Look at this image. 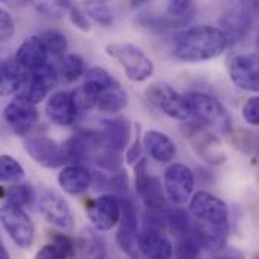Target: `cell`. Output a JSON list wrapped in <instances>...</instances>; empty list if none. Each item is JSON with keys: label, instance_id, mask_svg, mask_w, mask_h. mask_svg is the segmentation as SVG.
<instances>
[{"label": "cell", "instance_id": "603a6c76", "mask_svg": "<svg viewBox=\"0 0 259 259\" xmlns=\"http://www.w3.org/2000/svg\"><path fill=\"white\" fill-rule=\"evenodd\" d=\"M47 93H49V88L32 71H24L23 80L15 93V99L36 105L46 99Z\"/></svg>", "mask_w": 259, "mask_h": 259}, {"label": "cell", "instance_id": "b9f144b4", "mask_svg": "<svg viewBox=\"0 0 259 259\" xmlns=\"http://www.w3.org/2000/svg\"><path fill=\"white\" fill-rule=\"evenodd\" d=\"M14 32L15 23L12 15L6 9L0 8V42H8L14 36Z\"/></svg>", "mask_w": 259, "mask_h": 259}, {"label": "cell", "instance_id": "f35d334b", "mask_svg": "<svg viewBox=\"0 0 259 259\" xmlns=\"http://www.w3.org/2000/svg\"><path fill=\"white\" fill-rule=\"evenodd\" d=\"M83 76H85V82L93 85L99 91H103V90L112 87L114 83H117L115 79L102 67H93V68L87 70Z\"/></svg>", "mask_w": 259, "mask_h": 259}, {"label": "cell", "instance_id": "44dd1931", "mask_svg": "<svg viewBox=\"0 0 259 259\" xmlns=\"http://www.w3.org/2000/svg\"><path fill=\"white\" fill-rule=\"evenodd\" d=\"M102 137L108 146L121 152L129 146L132 137V124L126 117L102 120Z\"/></svg>", "mask_w": 259, "mask_h": 259}, {"label": "cell", "instance_id": "f1b7e54d", "mask_svg": "<svg viewBox=\"0 0 259 259\" xmlns=\"http://www.w3.org/2000/svg\"><path fill=\"white\" fill-rule=\"evenodd\" d=\"M164 217H165V225L170 228V231L176 237H181L191 231V217H190V212H187L185 209L182 208L167 209L165 208Z\"/></svg>", "mask_w": 259, "mask_h": 259}, {"label": "cell", "instance_id": "836d02e7", "mask_svg": "<svg viewBox=\"0 0 259 259\" xmlns=\"http://www.w3.org/2000/svg\"><path fill=\"white\" fill-rule=\"evenodd\" d=\"M47 53H52L53 56H62L65 55L67 49H68V41H67V36L56 30V29H49V30H44L41 35H39Z\"/></svg>", "mask_w": 259, "mask_h": 259}, {"label": "cell", "instance_id": "681fc988", "mask_svg": "<svg viewBox=\"0 0 259 259\" xmlns=\"http://www.w3.org/2000/svg\"><path fill=\"white\" fill-rule=\"evenodd\" d=\"M131 2V6H134V8H137V6H141V5H144V3H147L149 0H129Z\"/></svg>", "mask_w": 259, "mask_h": 259}, {"label": "cell", "instance_id": "5b68a950", "mask_svg": "<svg viewBox=\"0 0 259 259\" xmlns=\"http://www.w3.org/2000/svg\"><path fill=\"white\" fill-rule=\"evenodd\" d=\"M147 97L170 118L185 121L193 115L187 96H184L165 82H156L150 85L147 90Z\"/></svg>", "mask_w": 259, "mask_h": 259}, {"label": "cell", "instance_id": "4316f807", "mask_svg": "<svg viewBox=\"0 0 259 259\" xmlns=\"http://www.w3.org/2000/svg\"><path fill=\"white\" fill-rule=\"evenodd\" d=\"M96 150V155H94V162L105 171H109V173H115L121 168V164H123V158L120 155L118 150L112 149L111 146H108L105 143V140L97 144V147L94 149Z\"/></svg>", "mask_w": 259, "mask_h": 259}, {"label": "cell", "instance_id": "ffe728a7", "mask_svg": "<svg viewBox=\"0 0 259 259\" xmlns=\"http://www.w3.org/2000/svg\"><path fill=\"white\" fill-rule=\"evenodd\" d=\"M58 182L67 194L80 196L87 193L91 187L93 176L80 164H73L61 170V173L58 175Z\"/></svg>", "mask_w": 259, "mask_h": 259}, {"label": "cell", "instance_id": "ee69618b", "mask_svg": "<svg viewBox=\"0 0 259 259\" xmlns=\"http://www.w3.org/2000/svg\"><path fill=\"white\" fill-rule=\"evenodd\" d=\"M68 17H70V21H71V24L74 26V27H77L79 30H82V32H90V29H91V24H90V20H88V17H87V14L83 12V11H80L77 6H74V5H70V8H68Z\"/></svg>", "mask_w": 259, "mask_h": 259}, {"label": "cell", "instance_id": "d4e9b609", "mask_svg": "<svg viewBox=\"0 0 259 259\" xmlns=\"http://www.w3.org/2000/svg\"><path fill=\"white\" fill-rule=\"evenodd\" d=\"M126 105H127V94L118 83H114L112 87L100 91L97 97V108L105 114H117Z\"/></svg>", "mask_w": 259, "mask_h": 259}, {"label": "cell", "instance_id": "f6af8a7d", "mask_svg": "<svg viewBox=\"0 0 259 259\" xmlns=\"http://www.w3.org/2000/svg\"><path fill=\"white\" fill-rule=\"evenodd\" d=\"M243 117L244 120L252 124L258 126L259 124V97H250L247 103L243 108Z\"/></svg>", "mask_w": 259, "mask_h": 259}, {"label": "cell", "instance_id": "484cf974", "mask_svg": "<svg viewBox=\"0 0 259 259\" xmlns=\"http://www.w3.org/2000/svg\"><path fill=\"white\" fill-rule=\"evenodd\" d=\"M222 23L225 26L222 30L226 33L228 39L235 38V41H240L250 27V15L244 9H234L225 15Z\"/></svg>", "mask_w": 259, "mask_h": 259}, {"label": "cell", "instance_id": "4dcf8cb0", "mask_svg": "<svg viewBox=\"0 0 259 259\" xmlns=\"http://www.w3.org/2000/svg\"><path fill=\"white\" fill-rule=\"evenodd\" d=\"M85 14L103 27H109L114 23L112 9L105 3V0H87L85 2Z\"/></svg>", "mask_w": 259, "mask_h": 259}, {"label": "cell", "instance_id": "1f68e13d", "mask_svg": "<svg viewBox=\"0 0 259 259\" xmlns=\"http://www.w3.org/2000/svg\"><path fill=\"white\" fill-rule=\"evenodd\" d=\"M87 71L85 61L76 53L62 55L61 58V74L67 82H74L82 77Z\"/></svg>", "mask_w": 259, "mask_h": 259}, {"label": "cell", "instance_id": "f546056e", "mask_svg": "<svg viewBox=\"0 0 259 259\" xmlns=\"http://www.w3.org/2000/svg\"><path fill=\"white\" fill-rule=\"evenodd\" d=\"M203 250V246L197 237V234L191 229L190 232L178 237V244H176V250L175 255L178 258H197Z\"/></svg>", "mask_w": 259, "mask_h": 259}, {"label": "cell", "instance_id": "c3c4849f", "mask_svg": "<svg viewBox=\"0 0 259 259\" xmlns=\"http://www.w3.org/2000/svg\"><path fill=\"white\" fill-rule=\"evenodd\" d=\"M0 3H6L9 6L18 8V6H23L24 3H27V0H0Z\"/></svg>", "mask_w": 259, "mask_h": 259}, {"label": "cell", "instance_id": "7402d4cb", "mask_svg": "<svg viewBox=\"0 0 259 259\" xmlns=\"http://www.w3.org/2000/svg\"><path fill=\"white\" fill-rule=\"evenodd\" d=\"M141 144L147 150L149 156L158 162H171L176 156L175 143L159 131H147L141 140Z\"/></svg>", "mask_w": 259, "mask_h": 259}, {"label": "cell", "instance_id": "83f0119b", "mask_svg": "<svg viewBox=\"0 0 259 259\" xmlns=\"http://www.w3.org/2000/svg\"><path fill=\"white\" fill-rule=\"evenodd\" d=\"M76 247H77L80 256H88V258L106 256L103 243L93 231H82V234L79 235V238L76 241Z\"/></svg>", "mask_w": 259, "mask_h": 259}, {"label": "cell", "instance_id": "74e56055", "mask_svg": "<svg viewBox=\"0 0 259 259\" xmlns=\"http://www.w3.org/2000/svg\"><path fill=\"white\" fill-rule=\"evenodd\" d=\"M6 202L8 203H12L15 206H20V208H24L27 205L32 203L33 200V191L29 185H24V184H18V185H12L6 193Z\"/></svg>", "mask_w": 259, "mask_h": 259}, {"label": "cell", "instance_id": "6da1fadb", "mask_svg": "<svg viewBox=\"0 0 259 259\" xmlns=\"http://www.w3.org/2000/svg\"><path fill=\"white\" fill-rule=\"evenodd\" d=\"M190 199L191 229L197 234L203 249L212 253L222 250L229 235L228 205L206 191H197Z\"/></svg>", "mask_w": 259, "mask_h": 259}, {"label": "cell", "instance_id": "7bdbcfd3", "mask_svg": "<svg viewBox=\"0 0 259 259\" xmlns=\"http://www.w3.org/2000/svg\"><path fill=\"white\" fill-rule=\"evenodd\" d=\"M52 243L56 244L61 252L64 253V258H71L76 253V243L65 234H56L53 232L52 235Z\"/></svg>", "mask_w": 259, "mask_h": 259}, {"label": "cell", "instance_id": "e0dca14e", "mask_svg": "<svg viewBox=\"0 0 259 259\" xmlns=\"http://www.w3.org/2000/svg\"><path fill=\"white\" fill-rule=\"evenodd\" d=\"M46 114L49 120L58 126H71L77 118L79 109L74 105L71 94L58 91L49 97L46 103Z\"/></svg>", "mask_w": 259, "mask_h": 259}, {"label": "cell", "instance_id": "e575fe53", "mask_svg": "<svg viewBox=\"0 0 259 259\" xmlns=\"http://www.w3.org/2000/svg\"><path fill=\"white\" fill-rule=\"evenodd\" d=\"M70 94H71L73 102L77 106V109L82 111V109H91L93 106L97 105V97H99L100 91L97 88H94L93 85L83 82L79 88H76Z\"/></svg>", "mask_w": 259, "mask_h": 259}, {"label": "cell", "instance_id": "52a82bcc", "mask_svg": "<svg viewBox=\"0 0 259 259\" xmlns=\"http://www.w3.org/2000/svg\"><path fill=\"white\" fill-rule=\"evenodd\" d=\"M0 223L15 246L20 249H27L32 246L35 228L23 208L6 202L3 206H0Z\"/></svg>", "mask_w": 259, "mask_h": 259}, {"label": "cell", "instance_id": "8fae6325", "mask_svg": "<svg viewBox=\"0 0 259 259\" xmlns=\"http://www.w3.org/2000/svg\"><path fill=\"white\" fill-rule=\"evenodd\" d=\"M87 217L93 223V226L100 231H111L120 220L121 205L120 197L115 194H103L93 200L87 206Z\"/></svg>", "mask_w": 259, "mask_h": 259}, {"label": "cell", "instance_id": "277c9868", "mask_svg": "<svg viewBox=\"0 0 259 259\" xmlns=\"http://www.w3.org/2000/svg\"><path fill=\"white\" fill-rule=\"evenodd\" d=\"M191 112L208 127H212L222 134H232L234 123L228 109L220 100L206 93H190L187 96Z\"/></svg>", "mask_w": 259, "mask_h": 259}, {"label": "cell", "instance_id": "f907efd6", "mask_svg": "<svg viewBox=\"0 0 259 259\" xmlns=\"http://www.w3.org/2000/svg\"><path fill=\"white\" fill-rule=\"evenodd\" d=\"M9 258V253L6 252V249L0 244V259H8Z\"/></svg>", "mask_w": 259, "mask_h": 259}, {"label": "cell", "instance_id": "cb8c5ba5", "mask_svg": "<svg viewBox=\"0 0 259 259\" xmlns=\"http://www.w3.org/2000/svg\"><path fill=\"white\" fill-rule=\"evenodd\" d=\"M24 76V70L14 61L0 62V96H12L17 93Z\"/></svg>", "mask_w": 259, "mask_h": 259}, {"label": "cell", "instance_id": "3957f363", "mask_svg": "<svg viewBox=\"0 0 259 259\" xmlns=\"http://www.w3.org/2000/svg\"><path fill=\"white\" fill-rule=\"evenodd\" d=\"M105 52L123 67L126 76L134 82H144L153 74L155 65L152 59L135 44L111 42L106 46Z\"/></svg>", "mask_w": 259, "mask_h": 259}, {"label": "cell", "instance_id": "60d3db41", "mask_svg": "<svg viewBox=\"0 0 259 259\" xmlns=\"http://www.w3.org/2000/svg\"><path fill=\"white\" fill-rule=\"evenodd\" d=\"M49 90L50 88H53L55 85H56V82H58V73H56V70H55V67L52 65V64H49V62H44L42 65H39L38 68H35V70H30Z\"/></svg>", "mask_w": 259, "mask_h": 259}, {"label": "cell", "instance_id": "9a60e30c", "mask_svg": "<svg viewBox=\"0 0 259 259\" xmlns=\"http://www.w3.org/2000/svg\"><path fill=\"white\" fill-rule=\"evenodd\" d=\"M229 76L232 82L241 90L256 93L259 90L258 55L246 53L234 56L229 64Z\"/></svg>", "mask_w": 259, "mask_h": 259}, {"label": "cell", "instance_id": "9c48e42d", "mask_svg": "<svg viewBox=\"0 0 259 259\" xmlns=\"http://www.w3.org/2000/svg\"><path fill=\"white\" fill-rule=\"evenodd\" d=\"M164 193L175 205H184L194 191V175L185 164H171L164 173Z\"/></svg>", "mask_w": 259, "mask_h": 259}, {"label": "cell", "instance_id": "5bb4252c", "mask_svg": "<svg viewBox=\"0 0 259 259\" xmlns=\"http://www.w3.org/2000/svg\"><path fill=\"white\" fill-rule=\"evenodd\" d=\"M3 115H5L6 123L12 129V132L18 137L29 135L36 126L38 118H39V114L35 105L23 102L20 99H15L11 103H8L3 111Z\"/></svg>", "mask_w": 259, "mask_h": 259}, {"label": "cell", "instance_id": "ac0fdd59", "mask_svg": "<svg viewBox=\"0 0 259 259\" xmlns=\"http://www.w3.org/2000/svg\"><path fill=\"white\" fill-rule=\"evenodd\" d=\"M138 249L141 256L153 259H167L173 255L170 240L158 229L144 228L138 232Z\"/></svg>", "mask_w": 259, "mask_h": 259}, {"label": "cell", "instance_id": "8d00e7d4", "mask_svg": "<svg viewBox=\"0 0 259 259\" xmlns=\"http://www.w3.org/2000/svg\"><path fill=\"white\" fill-rule=\"evenodd\" d=\"M24 176L21 164L9 155H0V182H18Z\"/></svg>", "mask_w": 259, "mask_h": 259}, {"label": "cell", "instance_id": "d6986e66", "mask_svg": "<svg viewBox=\"0 0 259 259\" xmlns=\"http://www.w3.org/2000/svg\"><path fill=\"white\" fill-rule=\"evenodd\" d=\"M15 62L24 70L30 71L47 62V50L39 36H27L17 49Z\"/></svg>", "mask_w": 259, "mask_h": 259}, {"label": "cell", "instance_id": "7a4b0ae2", "mask_svg": "<svg viewBox=\"0 0 259 259\" xmlns=\"http://www.w3.org/2000/svg\"><path fill=\"white\" fill-rule=\"evenodd\" d=\"M229 39L220 27L199 24L181 32L173 42V56L182 62H203L220 56Z\"/></svg>", "mask_w": 259, "mask_h": 259}, {"label": "cell", "instance_id": "8992f818", "mask_svg": "<svg viewBox=\"0 0 259 259\" xmlns=\"http://www.w3.org/2000/svg\"><path fill=\"white\" fill-rule=\"evenodd\" d=\"M184 134L191 141L196 153L206 162L220 165L228 159L226 153L222 150V141L203 123H187L184 126Z\"/></svg>", "mask_w": 259, "mask_h": 259}, {"label": "cell", "instance_id": "ba28073f", "mask_svg": "<svg viewBox=\"0 0 259 259\" xmlns=\"http://www.w3.org/2000/svg\"><path fill=\"white\" fill-rule=\"evenodd\" d=\"M121 212H120V228L117 231V243L120 249L132 256L138 258L141 256L138 249V215L137 208L131 196L120 197Z\"/></svg>", "mask_w": 259, "mask_h": 259}, {"label": "cell", "instance_id": "d590c367", "mask_svg": "<svg viewBox=\"0 0 259 259\" xmlns=\"http://www.w3.org/2000/svg\"><path fill=\"white\" fill-rule=\"evenodd\" d=\"M137 23L140 26H143L149 30H155V32H164V30L179 26L168 15H155V14H140Z\"/></svg>", "mask_w": 259, "mask_h": 259}, {"label": "cell", "instance_id": "d6a6232c", "mask_svg": "<svg viewBox=\"0 0 259 259\" xmlns=\"http://www.w3.org/2000/svg\"><path fill=\"white\" fill-rule=\"evenodd\" d=\"M196 12V0H167V15L179 26L193 18Z\"/></svg>", "mask_w": 259, "mask_h": 259}, {"label": "cell", "instance_id": "bcb514c9", "mask_svg": "<svg viewBox=\"0 0 259 259\" xmlns=\"http://www.w3.org/2000/svg\"><path fill=\"white\" fill-rule=\"evenodd\" d=\"M140 132H141V127H140V124H137V137H135L134 143L131 144V147L126 150V162L131 165H134L141 158V153H143V144H141Z\"/></svg>", "mask_w": 259, "mask_h": 259}, {"label": "cell", "instance_id": "7c38bea8", "mask_svg": "<svg viewBox=\"0 0 259 259\" xmlns=\"http://www.w3.org/2000/svg\"><path fill=\"white\" fill-rule=\"evenodd\" d=\"M38 209L41 215L53 226L70 231L73 229V214L64 197L53 190H44L38 197Z\"/></svg>", "mask_w": 259, "mask_h": 259}, {"label": "cell", "instance_id": "7dc6e473", "mask_svg": "<svg viewBox=\"0 0 259 259\" xmlns=\"http://www.w3.org/2000/svg\"><path fill=\"white\" fill-rule=\"evenodd\" d=\"M36 258L59 259V258H64V253L61 252V249H59L56 244H53V243H52V244L44 246L41 250H38V252H36Z\"/></svg>", "mask_w": 259, "mask_h": 259}, {"label": "cell", "instance_id": "816d5d0a", "mask_svg": "<svg viewBox=\"0 0 259 259\" xmlns=\"http://www.w3.org/2000/svg\"><path fill=\"white\" fill-rule=\"evenodd\" d=\"M3 196H5V191H3V190L0 188V197H3Z\"/></svg>", "mask_w": 259, "mask_h": 259}, {"label": "cell", "instance_id": "30bf717a", "mask_svg": "<svg viewBox=\"0 0 259 259\" xmlns=\"http://www.w3.org/2000/svg\"><path fill=\"white\" fill-rule=\"evenodd\" d=\"M135 188L147 209L162 211L167 208L165 193L161 182L147 171V159L140 158L135 164Z\"/></svg>", "mask_w": 259, "mask_h": 259}, {"label": "cell", "instance_id": "4fadbf2b", "mask_svg": "<svg viewBox=\"0 0 259 259\" xmlns=\"http://www.w3.org/2000/svg\"><path fill=\"white\" fill-rule=\"evenodd\" d=\"M24 149L27 155L44 168H58L65 164L61 146H58V143L49 137H29L24 141Z\"/></svg>", "mask_w": 259, "mask_h": 259}, {"label": "cell", "instance_id": "2e32d148", "mask_svg": "<svg viewBox=\"0 0 259 259\" xmlns=\"http://www.w3.org/2000/svg\"><path fill=\"white\" fill-rule=\"evenodd\" d=\"M103 141V137L94 132H82L70 137L62 146V153L65 158V162L80 164L90 159L91 153Z\"/></svg>", "mask_w": 259, "mask_h": 259}, {"label": "cell", "instance_id": "ab89813d", "mask_svg": "<svg viewBox=\"0 0 259 259\" xmlns=\"http://www.w3.org/2000/svg\"><path fill=\"white\" fill-rule=\"evenodd\" d=\"M108 187L114 191L115 196L124 197L129 196V178L124 170H118L114 173V176L108 181Z\"/></svg>", "mask_w": 259, "mask_h": 259}]
</instances>
